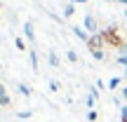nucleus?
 <instances>
[{"mask_svg":"<svg viewBox=\"0 0 127 122\" xmlns=\"http://www.w3.org/2000/svg\"><path fill=\"white\" fill-rule=\"evenodd\" d=\"M17 87H19V92H21V94H24V96H31V89H28V87H26V85H24V82H19V85H17Z\"/></svg>","mask_w":127,"mask_h":122,"instance_id":"9d476101","label":"nucleus"},{"mask_svg":"<svg viewBox=\"0 0 127 122\" xmlns=\"http://www.w3.org/2000/svg\"><path fill=\"white\" fill-rule=\"evenodd\" d=\"M92 56L96 61H104V49H92Z\"/></svg>","mask_w":127,"mask_h":122,"instance_id":"1a4fd4ad","label":"nucleus"},{"mask_svg":"<svg viewBox=\"0 0 127 122\" xmlns=\"http://www.w3.org/2000/svg\"><path fill=\"white\" fill-rule=\"evenodd\" d=\"M104 38H106V42H111V45H115V47L123 45V40H120V35H118V31H115V28H108V31H104Z\"/></svg>","mask_w":127,"mask_h":122,"instance_id":"7ed1b4c3","label":"nucleus"},{"mask_svg":"<svg viewBox=\"0 0 127 122\" xmlns=\"http://www.w3.org/2000/svg\"><path fill=\"white\" fill-rule=\"evenodd\" d=\"M108 2H120V0H108Z\"/></svg>","mask_w":127,"mask_h":122,"instance_id":"5701e85b","label":"nucleus"},{"mask_svg":"<svg viewBox=\"0 0 127 122\" xmlns=\"http://www.w3.org/2000/svg\"><path fill=\"white\" fill-rule=\"evenodd\" d=\"M120 2H123V5H127V0H120Z\"/></svg>","mask_w":127,"mask_h":122,"instance_id":"b1692460","label":"nucleus"},{"mask_svg":"<svg viewBox=\"0 0 127 122\" xmlns=\"http://www.w3.org/2000/svg\"><path fill=\"white\" fill-rule=\"evenodd\" d=\"M125 19H127V12H125Z\"/></svg>","mask_w":127,"mask_h":122,"instance_id":"a878e982","label":"nucleus"},{"mask_svg":"<svg viewBox=\"0 0 127 122\" xmlns=\"http://www.w3.org/2000/svg\"><path fill=\"white\" fill-rule=\"evenodd\" d=\"M31 66H33V71H38V54H35V49L31 52Z\"/></svg>","mask_w":127,"mask_h":122,"instance_id":"9b49d317","label":"nucleus"},{"mask_svg":"<svg viewBox=\"0 0 127 122\" xmlns=\"http://www.w3.org/2000/svg\"><path fill=\"white\" fill-rule=\"evenodd\" d=\"M104 45H106V38H104V33H96V35H90V42H87L90 52H92V49H101Z\"/></svg>","mask_w":127,"mask_h":122,"instance_id":"f257e3e1","label":"nucleus"},{"mask_svg":"<svg viewBox=\"0 0 127 122\" xmlns=\"http://www.w3.org/2000/svg\"><path fill=\"white\" fill-rule=\"evenodd\" d=\"M47 61H50V66H59V56H57L54 52H50V56H47Z\"/></svg>","mask_w":127,"mask_h":122,"instance_id":"0eeeda50","label":"nucleus"},{"mask_svg":"<svg viewBox=\"0 0 127 122\" xmlns=\"http://www.w3.org/2000/svg\"><path fill=\"white\" fill-rule=\"evenodd\" d=\"M14 45H17V49H24V47H26V45H24V40H21V38H17V40H14Z\"/></svg>","mask_w":127,"mask_h":122,"instance_id":"dca6fc26","label":"nucleus"},{"mask_svg":"<svg viewBox=\"0 0 127 122\" xmlns=\"http://www.w3.org/2000/svg\"><path fill=\"white\" fill-rule=\"evenodd\" d=\"M73 12H75V7H73V2H68L64 7V17H73Z\"/></svg>","mask_w":127,"mask_h":122,"instance_id":"423d86ee","label":"nucleus"},{"mask_svg":"<svg viewBox=\"0 0 127 122\" xmlns=\"http://www.w3.org/2000/svg\"><path fill=\"white\" fill-rule=\"evenodd\" d=\"M123 99L127 101V87H123Z\"/></svg>","mask_w":127,"mask_h":122,"instance_id":"412c9836","label":"nucleus"},{"mask_svg":"<svg viewBox=\"0 0 127 122\" xmlns=\"http://www.w3.org/2000/svg\"><path fill=\"white\" fill-rule=\"evenodd\" d=\"M71 2H87V0H71Z\"/></svg>","mask_w":127,"mask_h":122,"instance_id":"4be33fe9","label":"nucleus"},{"mask_svg":"<svg viewBox=\"0 0 127 122\" xmlns=\"http://www.w3.org/2000/svg\"><path fill=\"white\" fill-rule=\"evenodd\" d=\"M125 77H127V68H125Z\"/></svg>","mask_w":127,"mask_h":122,"instance_id":"393cba45","label":"nucleus"},{"mask_svg":"<svg viewBox=\"0 0 127 122\" xmlns=\"http://www.w3.org/2000/svg\"><path fill=\"white\" fill-rule=\"evenodd\" d=\"M120 120L127 122V106H123V108H120Z\"/></svg>","mask_w":127,"mask_h":122,"instance_id":"4468645a","label":"nucleus"},{"mask_svg":"<svg viewBox=\"0 0 127 122\" xmlns=\"http://www.w3.org/2000/svg\"><path fill=\"white\" fill-rule=\"evenodd\" d=\"M82 26H85V31L90 33V35H96V33H99V26H96V19L92 17V14H87V17H85Z\"/></svg>","mask_w":127,"mask_h":122,"instance_id":"f03ea898","label":"nucleus"},{"mask_svg":"<svg viewBox=\"0 0 127 122\" xmlns=\"http://www.w3.org/2000/svg\"><path fill=\"white\" fill-rule=\"evenodd\" d=\"M50 89H52V92H57V89H59V82L52 80V82H50Z\"/></svg>","mask_w":127,"mask_h":122,"instance_id":"6ab92c4d","label":"nucleus"},{"mask_svg":"<svg viewBox=\"0 0 127 122\" xmlns=\"http://www.w3.org/2000/svg\"><path fill=\"white\" fill-rule=\"evenodd\" d=\"M24 35H26V40H31V42H33L35 33H33V24H31V21H26V24H24Z\"/></svg>","mask_w":127,"mask_h":122,"instance_id":"39448f33","label":"nucleus"},{"mask_svg":"<svg viewBox=\"0 0 127 122\" xmlns=\"http://www.w3.org/2000/svg\"><path fill=\"white\" fill-rule=\"evenodd\" d=\"M118 63H120V66H125V68H127V54H120V56H118Z\"/></svg>","mask_w":127,"mask_h":122,"instance_id":"2eb2a0df","label":"nucleus"},{"mask_svg":"<svg viewBox=\"0 0 127 122\" xmlns=\"http://www.w3.org/2000/svg\"><path fill=\"white\" fill-rule=\"evenodd\" d=\"M87 120H90V122L96 120V113H94V110H90V113H87Z\"/></svg>","mask_w":127,"mask_h":122,"instance_id":"a211bd4d","label":"nucleus"},{"mask_svg":"<svg viewBox=\"0 0 127 122\" xmlns=\"http://www.w3.org/2000/svg\"><path fill=\"white\" fill-rule=\"evenodd\" d=\"M66 59L71 61V63H75V61H78V54H75V52H73V49H68V54H66Z\"/></svg>","mask_w":127,"mask_h":122,"instance_id":"ddd939ff","label":"nucleus"},{"mask_svg":"<svg viewBox=\"0 0 127 122\" xmlns=\"http://www.w3.org/2000/svg\"><path fill=\"white\" fill-rule=\"evenodd\" d=\"M73 33H75V35L80 38L82 42H90V33H87L85 28H80V26H73Z\"/></svg>","mask_w":127,"mask_h":122,"instance_id":"20e7f679","label":"nucleus"},{"mask_svg":"<svg viewBox=\"0 0 127 122\" xmlns=\"http://www.w3.org/2000/svg\"><path fill=\"white\" fill-rule=\"evenodd\" d=\"M0 106H9V96H7V94L0 96Z\"/></svg>","mask_w":127,"mask_h":122,"instance_id":"f3484780","label":"nucleus"},{"mask_svg":"<svg viewBox=\"0 0 127 122\" xmlns=\"http://www.w3.org/2000/svg\"><path fill=\"white\" fill-rule=\"evenodd\" d=\"M31 115H33L31 110H21V113H17V118H19V120H28Z\"/></svg>","mask_w":127,"mask_h":122,"instance_id":"f8f14e48","label":"nucleus"},{"mask_svg":"<svg viewBox=\"0 0 127 122\" xmlns=\"http://www.w3.org/2000/svg\"><path fill=\"white\" fill-rule=\"evenodd\" d=\"M118 49H120V54H127V45H125V42H123V45L118 47Z\"/></svg>","mask_w":127,"mask_h":122,"instance_id":"aec40b11","label":"nucleus"},{"mask_svg":"<svg viewBox=\"0 0 127 122\" xmlns=\"http://www.w3.org/2000/svg\"><path fill=\"white\" fill-rule=\"evenodd\" d=\"M120 87V77H111L108 80V89H118Z\"/></svg>","mask_w":127,"mask_h":122,"instance_id":"6e6552de","label":"nucleus"}]
</instances>
